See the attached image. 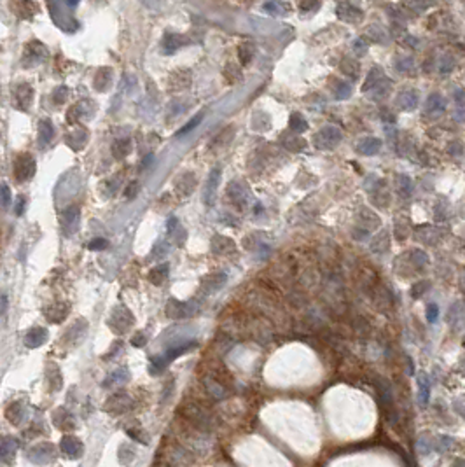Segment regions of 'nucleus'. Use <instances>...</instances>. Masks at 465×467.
I'll use <instances>...</instances> for the list:
<instances>
[{"label":"nucleus","mask_w":465,"mask_h":467,"mask_svg":"<svg viewBox=\"0 0 465 467\" xmlns=\"http://www.w3.org/2000/svg\"><path fill=\"white\" fill-rule=\"evenodd\" d=\"M67 4L68 5H77V4H79V0H67Z\"/></svg>","instance_id":"nucleus-63"},{"label":"nucleus","mask_w":465,"mask_h":467,"mask_svg":"<svg viewBox=\"0 0 465 467\" xmlns=\"http://www.w3.org/2000/svg\"><path fill=\"white\" fill-rule=\"evenodd\" d=\"M282 144L289 149L290 152H301L306 149V140L301 138V137H296V135H284Z\"/></svg>","instance_id":"nucleus-21"},{"label":"nucleus","mask_w":465,"mask_h":467,"mask_svg":"<svg viewBox=\"0 0 465 467\" xmlns=\"http://www.w3.org/2000/svg\"><path fill=\"white\" fill-rule=\"evenodd\" d=\"M110 81H112L110 70H108V68H102V70H98L97 77H95V88H97L98 91H105V89L108 88Z\"/></svg>","instance_id":"nucleus-26"},{"label":"nucleus","mask_w":465,"mask_h":467,"mask_svg":"<svg viewBox=\"0 0 465 467\" xmlns=\"http://www.w3.org/2000/svg\"><path fill=\"white\" fill-rule=\"evenodd\" d=\"M449 217V203L446 198H439L434 205V219L437 222H444Z\"/></svg>","instance_id":"nucleus-23"},{"label":"nucleus","mask_w":465,"mask_h":467,"mask_svg":"<svg viewBox=\"0 0 465 467\" xmlns=\"http://www.w3.org/2000/svg\"><path fill=\"white\" fill-rule=\"evenodd\" d=\"M23 208H25V198L21 196L20 200H18V207H16V214H18V216H21V214H23Z\"/></svg>","instance_id":"nucleus-59"},{"label":"nucleus","mask_w":465,"mask_h":467,"mask_svg":"<svg viewBox=\"0 0 465 467\" xmlns=\"http://www.w3.org/2000/svg\"><path fill=\"white\" fill-rule=\"evenodd\" d=\"M397 107L404 112H413L416 110L418 104H420V93L416 89H402L397 95Z\"/></svg>","instance_id":"nucleus-7"},{"label":"nucleus","mask_w":465,"mask_h":467,"mask_svg":"<svg viewBox=\"0 0 465 467\" xmlns=\"http://www.w3.org/2000/svg\"><path fill=\"white\" fill-rule=\"evenodd\" d=\"M166 464L173 467H187L191 464V453L184 446H172L166 453Z\"/></svg>","instance_id":"nucleus-9"},{"label":"nucleus","mask_w":465,"mask_h":467,"mask_svg":"<svg viewBox=\"0 0 465 467\" xmlns=\"http://www.w3.org/2000/svg\"><path fill=\"white\" fill-rule=\"evenodd\" d=\"M353 48H355V51H357V53H364V51H365V44H364V42H362L361 39L355 40V44H353Z\"/></svg>","instance_id":"nucleus-57"},{"label":"nucleus","mask_w":465,"mask_h":467,"mask_svg":"<svg viewBox=\"0 0 465 467\" xmlns=\"http://www.w3.org/2000/svg\"><path fill=\"white\" fill-rule=\"evenodd\" d=\"M451 408H453V412L457 413L460 418L465 420V394L457 395L453 399V403H451Z\"/></svg>","instance_id":"nucleus-44"},{"label":"nucleus","mask_w":465,"mask_h":467,"mask_svg":"<svg viewBox=\"0 0 465 467\" xmlns=\"http://www.w3.org/2000/svg\"><path fill=\"white\" fill-rule=\"evenodd\" d=\"M395 68H397L399 72H409V70L414 68V60L411 56H401V58H397V61H395Z\"/></svg>","instance_id":"nucleus-39"},{"label":"nucleus","mask_w":465,"mask_h":467,"mask_svg":"<svg viewBox=\"0 0 465 467\" xmlns=\"http://www.w3.org/2000/svg\"><path fill=\"white\" fill-rule=\"evenodd\" d=\"M393 233H395V238L397 240H406L409 235V224L404 219H397L395 220V226H393Z\"/></svg>","instance_id":"nucleus-37"},{"label":"nucleus","mask_w":465,"mask_h":467,"mask_svg":"<svg viewBox=\"0 0 465 467\" xmlns=\"http://www.w3.org/2000/svg\"><path fill=\"white\" fill-rule=\"evenodd\" d=\"M448 324L453 331L460 332L465 329V304L462 301H455L448 308Z\"/></svg>","instance_id":"nucleus-4"},{"label":"nucleus","mask_w":465,"mask_h":467,"mask_svg":"<svg viewBox=\"0 0 465 467\" xmlns=\"http://www.w3.org/2000/svg\"><path fill=\"white\" fill-rule=\"evenodd\" d=\"M361 220L365 224V229H369L371 226H378V224H380V217H378L374 212L369 210V208H362Z\"/></svg>","instance_id":"nucleus-32"},{"label":"nucleus","mask_w":465,"mask_h":467,"mask_svg":"<svg viewBox=\"0 0 465 467\" xmlns=\"http://www.w3.org/2000/svg\"><path fill=\"white\" fill-rule=\"evenodd\" d=\"M181 412H182V415H184V418L187 420L196 431L208 432L213 429L212 415H210V412H207L205 408H201L200 404L187 403L181 408Z\"/></svg>","instance_id":"nucleus-1"},{"label":"nucleus","mask_w":465,"mask_h":467,"mask_svg":"<svg viewBox=\"0 0 465 467\" xmlns=\"http://www.w3.org/2000/svg\"><path fill=\"white\" fill-rule=\"evenodd\" d=\"M182 46V37L177 35V33H168L165 39V51L166 53H173L177 48Z\"/></svg>","instance_id":"nucleus-36"},{"label":"nucleus","mask_w":465,"mask_h":467,"mask_svg":"<svg viewBox=\"0 0 465 467\" xmlns=\"http://www.w3.org/2000/svg\"><path fill=\"white\" fill-rule=\"evenodd\" d=\"M453 96H455V102H457L458 107H465V91L464 89H455Z\"/></svg>","instance_id":"nucleus-54"},{"label":"nucleus","mask_w":465,"mask_h":467,"mask_svg":"<svg viewBox=\"0 0 465 467\" xmlns=\"http://www.w3.org/2000/svg\"><path fill=\"white\" fill-rule=\"evenodd\" d=\"M61 448L72 459H77L80 455V451H82V444L77 441V438H65L63 443H61Z\"/></svg>","instance_id":"nucleus-22"},{"label":"nucleus","mask_w":465,"mask_h":467,"mask_svg":"<svg viewBox=\"0 0 465 467\" xmlns=\"http://www.w3.org/2000/svg\"><path fill=\"white\" fill-rule=\"evenodd\" d=\"M451 444H453L451 438H448V436H439V438L434 440V450H437L439 453H444V451H448L449 448H451Z\"/></svg>","instance_id":"nucleus-38"},{"label":"nucleus","mask_w":465,"mask_h":467,"mask_svg":"<svg viewBox=\"0 0 465 467\" xmlns=\"http://www.w3.org/2000/svg\"><path fill=\"white\" fill-rule=\"evenodd\" d=\"M430 388H432V384H430L429 376L425 373H420L418 375V401H420L421 406H427L430 401Z\"/></svg>","instance_id":"nucleus-14"},{"label":"nucleus","mask_w":465,"mask_h":467,"mask_svg":"<svg viewBox=\"0 0 465 467\" xmlns=\"http://www.w3.org/2000/svg\"><path fill=\"white\" fill-rule=\"evenodd\" d=\"M228 194L231 196V200H232V203L236 205V207H240V208H243L245 205H247V200H249V194H247V189L241 186L240 182H234L232 184H229V188H228Z\"/></svg>","instance_id":"nucleus-13"},{"label":"nucleus","mask_w":465,"mask_h":467,"mask_svg":"<svg viewBox=\"0 0 465 467\" xmlns=\"http://www.w3.org/2000/svg\"><path fill=\"white\" fill-rule=\"evenodd\" d=\"M138 191H140V184L136 182V180H131V182L126 186L125 189V196L128 198V200H133L136 194H138Z\"/></svg>","instance_id":"nucleus-47"},{"label":"nucleus","mask_w":465,"mask_h":467,"mask_svg":"<svg viewBox=\"0 0 465 467\" xmlns=\"http://www.w3.org/2000/svg\"><path fill=\"white\" fill-rule=\"evenodd\" d=\"M434 450V440H430L429 436H421L418 440V451L421 455H430Z\"/></svg>","instance_id":"nucleus-40"},{"label":"nucleus","mask_w":465,"mask_h":467,"mask_svg":"<svg viewBox=\"0 0 465 467\" xmlns=\"http://www.w3.org/2000/svg\"><path fill=\"white\" fill-rule=\"evenodd\" d=\"M201 119H203V114H200V116H198V117H194V119H191V121H189L187 124H185L184 128L181 130V132L177 133V137H181V135H185V133H189V132H191V130H194V128H196V126H198V124L201 123Z\"/></svg>","instance_id":"nucleus-49"},{"label":"nucleus","mask_w":465,"mask_h":467,"mask_svg":"<svg viewBox=\"0 0 465 467\" xmlns=\"http://www.w3.org/2000/svg\"><path fill=\"white\" fill-rule=\"evenodd\" d=\"M455 67H457V60H455L453 55L444 53V55L439 56V60H437V72H439V74L446 76V74L453 72Z\"/></svg>","instance_id":"nucleus-18"},{"label":"nucleus","mask_w":465,"mask_h":467,"mask_svg":"<svg viewBox=\"0 0 465 467\" xmlns=\"http://www.w3.org/2000/svg\"><path fill=\"white\" fill-rule=\"evenodd\" d=\"M409 263H411V266H413L414 270L421 272V270H425V268L429 266L430 259L429 256H427V252H423L421 248H413V250L409 252Z\"/></svg>","instance_id":"nucleus-17"},{"label":"nucleus","mask_w":465,"mask_h":467,"mask_svg":"<svg viewBox=\"0 0 465 467\" xmlns=\"http://www.w3.org/2000/svg\"><path fill=\"white\" fill-rule=\"evenodd\" d=\"M67 144L70 145L72 149H76V151H79L80 147H84V144H86V132H82V130H79V132H72L70 135L67 137Z\"/></svg>","instance_id":"nucleus-30"},{"label":"nucleus","mask_w":465,"mask_h":467,"mask_svg":"<svg viewBox=\"0 0 465 467\" xmlns=\"http://www.w3.org/2000/svg\"><path fill=\"white\" fill-rule=\"evenodd\" d=\"M460 289H462V292H464V296H465V268L460 272Z\"/></svg>","instance_id":"nucleus-60"},{"label":"nucleus","mask_w":465,"mask_h":467,"mask_svg":"<svg viewBox=\"0 0 465 467\" xmlns=\"http://www.w3.org/2000/svg\"><path fill=\"white\" fill-rule=\"evenodd\" d=\"M458 366H460V373H462V375L465 376V356H464V357H462V359H460V362H458Z\"/></svg>","instance_id":"nucleus-62"},{"label":"nucleus","mask_w":465,"mask_h":467,"mask_svg":"<svg viewBox=\"0 0 465 467\" xmlns=\"http://www.w3.org/2000/svg\"><path fill=\"white\" fill-rule=\"evenodd\" d=\"M32 96L33 91L28 84H21L16 88V105L21 109V110H26L32 104Z\"/></svg>","instance_id":"nucleus-16"},{"label":"nucleus","mask_w":465,"mask_h":467,"mask_svg":"<svg viewBox=\"0 0 465 467\" xmlns=\"http://www.w3.org/2000/svg\"><path fill=\"white\" fill-rule=\"evenodd\" d=\"M446 110V100L441 93H430L425 100V112L430 116H439Z\"/></svg>","instance_id":"nucleus-11"},{"label":"nucleus","mask_w":465,"mask_h":467,"mask_svg":"<svg viewBox=\"0 0 465 467\" xmlns=\"http://www.w3.org/2000/svg\"><path fill=\"white\" fill-rule=\"evenodd\" d=\"M48 338V331L42 328L39 329H33V331H30L28 334H26V345L28 347H39L40 343H44V339Z\"/></svg>","instance_id":"nucleus-27"},{"label":"nucleus","mask_w":465,"mask_h":467,"mask_svg":"<svg viewBox=\"0 0 465 467\" xmlns=\"http://www.w3.org/2000/svg\"><path fill=\"white\" fill-rule=\"evenodd\" d=\"M395 189H397V192L402 198H411V196H413V189H414L411 177L406 175V173H397V175H395Z\"/></svg>","instance_id":"nucleus-15"},{"label":"nucleus","mask_w":465,"mask_h":467,"mask_svg":"<svg viewBox=\"0 0 465 467\" xmlns=\"http://www.w3.org/2000/svg\"><path fill=\"white\" fill-rule=\"evenodd\" d=\"M166 275H168V266L166 264H161V266H157L156 270H153V273H151V282H154L156 285H161L163 284V280L166 278Z\"/></svg>","instance_id":"nucleus-35"},{"label":"nucleus","mask_w":465,"mask_h":467,"mask_svg":"<svg viewBox=\"0 0 465 467\" xmlns=\"http://www.w3.org/2000/svg\"><path fill=\"white\" fill-rule=\"evenodd\" d=\"M68 95H70V91H68L67 86H60V88L54 91V102H56V104H63L68 98Z\"/></svg>","instance_id":"nucleus-50"},{"label":"nucleus","mask_w":465,"mask_h":467,"mask_svg":"<svg viewBox=\"0 0 465 467\" xmlns=\"http://www.w3.org/2000/svg\"><path fill=\"white\" fill-rule=\"evenodd\" d=\"M133 345H135V347H144V345H145V338H144L142 334H140V336H135V338H133Z\"/></svg>","instance_id":"nucleus-58"},{"label":"nucleus","mask_w":465,"mask_h":467,"mask_svg":"<svg viewBox=\"0 0 465 467\" xmlns=\"http://www.w3.org/2000/svg\"><path fill=\"white\" fill-rule=\"evenodd\" d=\"M385 79H387V76H385V72H383V68L373 67L371 70H369L367 77H365L364 86H362V91H364V93L374 91V89H376L378 86H380V84L383 82Z\"/></svg>","instance_id":"nucleus-10"},{"label":"nucleus","mask_w":465,"mask_h":467,"mask_svg":"<svg viewBox=\"0 0 465 467\" xmlns=\"http://www.w3.org/2000/svg\"><path fill=\"white\" fill-rule=\"evenodd\" d=\"M254 55V46L252 42H241L240 48H238V56H240V61L243 65H247L250 61Z\"/></svg>","instance_id":"nucleus-31"},{"label":"nucleus","mask_w":465,"mask_h":467,"mask_svg":"<svg viewBox=\"0 0 465 467\" xmlns=\"http://www.w3.org/2000/svg\"><path fill=\"white\" fill-rule=\"evenodd\" d=\"M89 248H91V250H102V248H107V240H103V238L93 240L91 244H89Z\"/></svg>","instance_id":"nucleus-53"},{"label":"nucleus","mask_w":465,"mask_h":467,"mask_svg":"<svg viewBox=\"0 0 465 467\" xmlns=\"http://www.w3.org/2000/svg\"><path fill=\"white\" fill-rule=\"evenodd\" d=\"M343 138V133H341L339 128L336 126H325L322 128L320 132H317L315 135V145L318 149H324V151H329V149H334Z\"/></svg>","instance_id":"nucleus-3"},{"label":"nucleus","mask_w":465,"mask_h":467,"mask_svg":"<svg viewBox=\"0 0 465 467\" xmlns=\"http://www.w3.org/2000/svg\"><path fill=\"white\" fill-rule=\"evenodd\" d=\"M9 201H11V192H9V188L7 186H2V205H4V208L9 207Z\"/></svg>","instance_id":"nucleus-55"},{"label":"nucleus","mask_w":465,"mask_h":467,"mask_svg":"<svg viewBox=\"0 0 465 467\" xmlns=\"http://www.w3.org/2000/svg\"><path fill=\"white\" fill-rule=\"evenodd\" d=\"M429 289H430L429 280H421V282H416V284L411 287V296H413L414 300H418V298H421V296L425 294Z\"/></svg>","instance_id":"nucleus-43"},{"label":"nucleus","mask_w":465,"mask_h":467,"mask_svg":"<svg viewBox=\"0 0 465 467\" xmlns=\"http://www.w3.org/2000/svg\"><path fill=\"white\" fill-rule=\"evenodd\" d=\"M381 145H383V142L376 137H365L357 144V152L362 156H374L380 152Z\"/></svg>","instance_id":"nucleus-12"},{"label":"nucleus","mask_w":465,"mask_h":467,"mask_svg":"<svg viewBox=\"0 0 465 467\" xmlns=\"http://www.w3.org/2000/svg\"><path fill=\"white\" fill-rule=\"evenodd\" d=\"M453 467H465V459H455Z\"/></svg>","instance_id":"nucleus-61"},{"label":"nucleus","mask_w":465,"mask_h":467,"mask_svg":"<svg viewBox=\"0 0 465 467\" xmlns=\"http://www.w3.org/2000/svg\"><path fill=\"white\" fill-rule=\"evenodd\" d=\"M79 109H80V105H74L70 110H68V114H67V121L68 123H77L79 121V117H80V112H79Z\"/></svg>","instance_id":"nucleus-51"},{"label":"nucleus","mask_w":465,"mask_h":467,"mask_svg":"<svg viewBox=\"0 0 465 467\" xmlns=\"http://www.w3.org/2000/svg\"><path fill=\"white\" fill-rule=\"evenodd\" d=\"M378 392H380V399H381V404L385 408H390L392 406V387H390V384L387 382V380H378Z\"/></svg>","instance_id":"nucleus-24"},{"label":"nucleus","mask_w":465,"mask_h":467,"mask_svg":"<svg viewBox=\"0 0 465 467\" xmlns=\"http://www.w3.org/2000/svg\"><path fill=\"white\" fill-rule=\"evenodd\" d=\"M33 173H35V161H33L28 154H21L16 160V163H14V177H16L20 182H25V180H28Z\"/></svg>","instance_id":"nucleus-5"},{"label":"nucleus","mask_w":465,"mask_h":467,"mask_svg":"<svg viewBox=\"0 0 465 467\" xmlns=\"http://www.w3.org/2000/svg\"><path fill=\"white\" fill-rule=\"evenodd\" d=\"M163 467H173V466H170V464H166V466H163Z\"/></svg>","instance_id":"nucleus-64"},{"label":"nucleus","mask_w":465,"mask_h":467,"mask_svg":"<svg viewBox=\"0 0 465 467\" xmlns=\"http://www.w3.org/2000/svg\"><path fill=\"white\" fill-rule=\"evenodd\" d=\"M219 182H221V168H213L212 172H210L208 179H207V184H205V189H203V201L207 205L215 203Z\"/></svg>","instance_id":"nucleus-6"},{"label":"nucleus","mask_w":465,"mask_h":467,"mask_svg":"<svg viewBox=\"0 0 465 467\" xmlns=\"http://www.w3.org/2000/svg\"><path fill=\"white\" fill-rule=\"evenodd\" d=\"M455 119L460 121V123H465V107L457 109V112H455Z\"/></svg>","instance_id":"nucleus-56"},{"label":"nucleus","mask_w":465,"mask_h":467,"mask_svg":"<svg viewBox=\"0 0 465 467\" xmlns=\"http://www.w3.org/2000/svg\"><path fill=\"white\" fill-rule=\"evenodd\" d=\"M341 70H343V74H346V76H350L352 79H355V77L359 76V70H361V65H359L357 60H353V58H345V60L341 61Z\"/></svg>","instance_id":"nucleus-28"},{"label":"nucleus","mask_w":465,"mask_h":467,"mask_svg":"<svg viewBox=\"0 0 465 467\" xmlns=\"http://www.w3.org/2000/svg\"><path fill=\"white\" fill-rule=\"evenodd\" d=\"M336 14L337 18H339L341 21H345V23H359V21H362V18H364V12L359 7H355V5L348 4V2L337 4Z\"/></svg>","instance_id":"nucleus-8"},{"label":"nucleus","mask_w":465,"mask_h":467,"mask_svg":"<svg viewBox=\"0 0 465 467\" xmlns=\"http://www.w3.org/2000/svg\"><path fill=\"white\" fill-rule=\"evenodd\" d=\"M299 7L303 12H315L320 7V2L318 0H301Z\"/></svg>","instance_id":"nucleus-46"},{"label":"nucleus","mask_w":465,"mask_h":467,"mask_svg":"<svg viewBox=\"0 0 465 467\" xmlns=\"http://www.w3.org/2000/svg\"><path fill=\"white\" fill-rule=\"evenodd\" d=\"M194 175L193 173H185V175H182L181 179H179V184H177V188H179V191H181L182 188L185 186V192L184 194H189V192L193 191V188H194Z\"/></svg>","instance_id":"nucleus-41"},{"label":"nucleus","mask_w":465,"mask_h":467,"mask_svg":"<svg viewBox=\"0 0 465 467\" xmlns=\"http://www.w3.org/2000/svg\"><path fill=\"white\" fill-rule=\"evenodd\" d=\"M388 247H390V238L387 231H381L380 235L373 240V244H371V250L376 252V254H383V252L388 250Z\"/></svg>","instance_id":"nucleus-25"},{"label":"nucleus","mask_w":465,"mask_h":467,"mask_svg":"<svg viewBox=\"0 0 465 467\" xmlns=\"http://www.w3.org/2000/svg\"><path fill=\"white\" fill-rule=\"evenodd\" d=\"M448 152L451 156H462V154H464V147H462L460 142H451V144H449V147H448Z\"/></svg>","instance_id":"nucleus-52"},{"label":"nucleus","mask_w":465,"mask_h":467,"mask_svg":"<svg viewBox=\"0 0 465 467\" xmlns=\"http://www.w3.org/2000/svg\"><path fill=\"white\" fill-rule=\"evenodd\" d=\"M367 35L371 40H374V42H381V44H385L387 40H388V35H387V32L381 27H369Z\"/></svg>","instance_id":"nucleus-34"},{"label":"nucleus","mask_w":465,"mask_h":467,"mask_svg":"<svg viewBox=\"0 0 465 467\" xmlns=\"http://www.w3.org/2000/svg\"><path fill=\"white\" fill-rule=\"evenodd\" d=\"M207 388H208L210 395H212L213 399H224L226 390L222 384H217L213 380H207Z\"/></svg>","instance_id":"nucleus-33"},{"label":"nucleus","mask_w":465,"mask_h":467,"mask_svg":"<svg viewBox=\"0 0 465 467\" xmlns=\"http://www.w3.org/2000/svg\"><path fill=\"white\" fill-rule=\"evenodd\" d=\"M131 151V140L129 138H119L112 144V154L116 160H123Z\"/></svg>","instance_id":"nucleus-20"},{"label":"nucleus","mask_w":465,"mask_h":467,"mask_svg":"<svg viewBox=\"0 0 465 467\" xmlns=\"http://www.w3.org/2000/svg\"><path fill=\"white\" fill-rule=\"evenodd\" d=\"M334 91H336V96L337 98H341V100H345V98H348L350 93H352V84L348 82H337L336 88H334Z\"/></svg>","instance_id":"nucleus-45"},{"label":"nucleus","mask_w":465,"mask_h":467,"mask_svg":"<svg viewBox=\"0 0 465 467\" xmlns=\"http://www.w3.org/2000/svg\"><path fill=\"white\" fill-rule=\"evenodd\" d=\"M39 137H40V147H46L54 137V128H52L51 121L44 119L39 123Z\"/></svg>","instance_id":"nucleus-19"},{"label":"nucleus","mask_w":465,"mask_h":467,"mask_svg":"<svg viewBox=\"0 0 465 467\" xmlns=\"http://www.w3.org/2000/svg\"><path fill=\"white\" fill-rule=\"evenodd\" d=\"M446 228L442 226H418L414 229V238L420 242V244L425 245H437L441 244L446 236Z\"/></svg>","instance_id":"nucleus-2"},{"label":"nucleus","mask_w":465,"mask_h":467,"mask_svg":"<svg viewBox=\"0 0 465 467\" xmlns=\"http://www.w3.org/2000/svg\"><path fill=\"white\" fill-rule=\"evenodd\" d=\"M126 401H128V395H116V397L110 399V403L108 404H112L114 413H123V412H126Z\"/></svg>","instance_id":"nucleus-42"},{"label":"nucleus","mask_w":465,"mask_h":467,"mask_svg":"<svg viewBox=\"0 0 465 467\" xmlns=\"http://www.w3.org/2000/svg\"><path fill=\"white\" fill-rule=\"evenodd\" d=\"M289 126H290V130H292L294 133H303L306 128H308V121L301 116L299 112H294L292 116H290V119H289Z\"/></svg>","instance_id":"nucleus-29"},{"label":"nucleus","mask_w":465,"mask_h":467,"mask_svg":"<svg viewBox=\"0 0 465 467\" xmlns=\"http://www.w3.org/2000/svg\"><path fill=\"white\" fill-rule=\"evenodd\" d=\"M437 319H439V306L436 303H429V306H427V320L430 324H436Z\"/></svg>","instance_id":"nucleus-48"}]
</instances>
